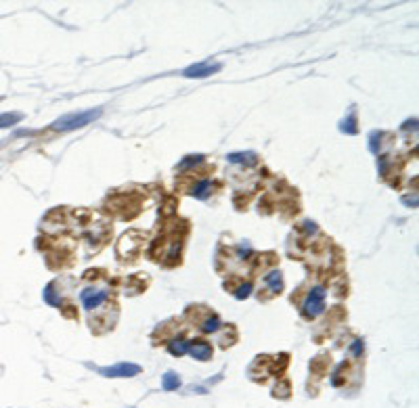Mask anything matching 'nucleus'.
Here are the masks:
<instances>
[{
	"label": "nucleus",
	"mask_w": 419,
	"mask_h": 408,
	"mask_svg": "<svg viewBox=\"0 0 419 408\" xmlns=\"http://www.w3.org/2000/svg\"><path fill=\"white\" fill-rule=\"evenodd\" d=\"M101 116H103V109H101V107L88 109V111H80V114H68V116L59 118L50 128H52V130H59V132H68V130H76V128H82V126H86V124H92V122L99 120Z\"/></svg>",
	"instance_id": "nucleus-1"
},
{
	"label": "nucleus",
	"mask_w": 419,
	"mask_h": 408,
	"mask_svg": "<svg viewBox=\"0 0 419 408\" xmlns=\"http://www.w3.org/2000/svg\"><path fill=\"white\" fill-rule=\"evenodd\" d=\"M325 295L327 291L323 287H312L310 293L306 295V301L302 305V314L306 319H314V316H319L325 308Z\"/></svg>",
	"instance_id": "nucleus-2"
},
{
	"label": "nucleus",
	"mask_w": 419,
	"mask_h": 408,
	"mask_svg": "<svg viewBox=\"0 0 419 408\" xmlns=\"http://www.w3.org/2000/svg\"><path fill=\"white\" fill-rule=\"evenodd\" d=\"M110 291L103 289V287H86L82 293H80V299H82V305L86 310H96L101 303H105V299H108Z\"/></svg>",
	"instance_id": "nucleus-3"
},
{
	"label": "nucleus",
	"mask_w": 419,
	"mask_h": 408,
	"mask_svg": "<svg viewBox=\"0 0 419 408\" xmlns=\"http://www.w3.org/2000/svg\"><path fill=\"white\" fill-rule=\"evenodd\" d=\"M103 377H134L141 373V367L139 365H132V363H120L116 367H103V369H96Z\"/></svg>",
	"instance_id": "nucleus-4"
},
{
	"label": "nucleus",
	"mask_w": 419,
	"mask_h": 408,
	"mask_svg": "<svg viewBox=\"0 0 419 408\" xmlns=\"http://www.w3.org/2000/svg\"><path fill=\"white\" fill-rule=\"evenodd\" d=\"M221 63H197V65H191L185 69V76L187 78H207L216 72H221Z\"/></svg>",
	"instance_id": "nucleus-5"
},
{
	"label": "nucleus",
	"mask_w": 419,
	"mask_h": 408,
	"mask_svg": "<svg viewBox=\"0 0 419 408\" xmlns=\"http://www.w3.org/2000/svg\"><path fill=\"white\" fill-rule=\"evenodd\" d=\"M187 352L193 356L195 361H210V356H212V345L205 343V341H195V343L189 341Z\"/></svg>",
	"instance_id": "nucleus-6"
},
{
	"label": "nucleus",
	"mask_w": 419,
	"mask_h": 408,
	"mask_svg": "<svg viewBox=\"0 0 419 408\" xmlns=\"http://www.w3.org/2000/svg\"><path fill=\"white\" fill-rule=\"evenodd\" d=\"M265 285L273 291V293H281L283 291V277H281V272L279 270H271L267 277H265Z\"/></svg>",
	"instance_id": "nucleus-7"
},
{
	"label": "nucleus",
	"mask_w": 419,
	"mask_h": 408,
	"mask_svg": "<svg viewBox=\"0 0 419 408\" xmlns=\"http://www.w3.org/2000/svg\"><path fill=\"white\" fill-rule=\"evenodd\" d=\"M210 189H212V182H210V180H199L189 193H191L193 197H197V199H205V197L210 195Z\"/></svg>",
	"instance_id": "nucleus-8"
},
{
	"label": "nucleus",
	"mask_w": 419,
	"mask_h": 408,
	"mask_svg": "<svg viewBox=\"0 0 419 408\" xmlns=\"http://www.w3.org/2000/svg\"><path fill=\"white\" fill-rule=\"evenodd\" d=\"M199 329H201L203 333H214V331H218V329H221L218 316H216V314H210L207 319H203V323L199 325Z\"/></svg>",
	"instance_id": "nucleus-9"
},
{
	"label": "nucleus",
	"mask_w": 419,
	"mask_h": 408,
	"mask_svg": "<svg viewBox=\"0 0 419 408\" xmlns=\"http://www.w3.org/2000/svg\"><path fill=\"white\" fill-rule=\"evenodd\" d=\"M187 347H189V341H187V339H183V337L172 339V341L168 343V352H170L172 356H183V354L187 352Z\"/></svg>",
	"instance_id": "nucleus-10"
},
{
	"label": "nucleus",
	"mask_w": 419,
	"mask_h": 408,
	"mask_svg": "<svg viewBox=\"0 0 419 408\" xmlns=\"http://www.w3.org/2000/svg\"><path fill=\"white\" fill-rule=\"evenodd\" d=\"M229 162L231 164H256L258 158L254 155V153H231Z\"/></svg>",
	"instance_id": "nucleus-11"
},
{
	"label": "nucleus",
	"mask_w": 419,
	"mask_h": 408,
	"mask_svg": "<svg viewBox=\"0 0 419 408\" xmlns=\"http://www.w3.org/2000/svg\"><path fill=\"white\" fill-rule=\"evenodd\" d=\"M162 385H164V389L166 391H174V389H178L181 387V377L176 375V373H166L164 375V379H162Z\"/></svg>",
	"instance_id": "nucleus-12"
},
{
	"label": "nucleus",
	"mask_w": 419,
	"mask_h": 408,
	"mask_svg": "<svg viewBox=\"0 0 419 408\" xmlns=\"http://www.w3.org/2000/svg\"><path fill=\"white\" fill-rule=\"evenodd\" d=\"M237 256H239V260H247L252 256V245L247 241L241 243V245H237Z\"/></svg>",
	"instance_id": "nucleus-13"
},
{
	"label": "nucleus",
	"mask_w": 419,
	"mask_h": 408,
	"mask_svg": "<svg viewBox=\"0 0 419 408\" xmlns=\"http://www.w3.org/2000/svg\"><path fill=\"white\" fill-rule=\"evenodd\" d=\"M233 293H235L237 299H245V297L252 293V283H243V285H239Z\"/></svg>",
	"instance_id": "nucleus-14"
},
{
	"label": "nucleus",
	"mask_w": 419,
	"mask_h": 408,
	"mask_svg": "<svg viewBox=\"0 0 419 408\" xmlns=\"http://www.w3.org/2000/svg\"><path fill=\"white\" fill-rule=\"evenodd\" d=\"M21 120V114H11V116H0V128H5V126H11L15 122Z\"/></svg>",
	"instance_id": "nucleus-15"
},
{
	"label": "nucleus",
	"mask_w": 419,
	"mask_h": 408,
	"mask_svg": "<svg viewBox=\"0 0 419 408\" xmlns=\"http://www.w3.org/2000/svg\"><path fill=\"white\" fill-rule=\"evenodd\" d=\"M342 130H344V132H348V134H354V132H356V126H354V114H352V116H348V120H346V122H342Z\"/></svg>",
	"instance_id": "nucleus-16"
},
{
	"label": "nucleus",
	"mask_w": 419,
	"mask_h": 408,
	"mask_svg": "<svg viewBox=\"0 0 419 408\" xmlns=\"http://www.w3.org/2000/svg\"><path fill=\"white\" fill-rule=\"evenodd\" d=\"M201 162H203V158H201V155H191V158H189V160H185V162H183L178 168H181V170H185L187 166H195V164H201Z\"/></svg>",
	"instance_id": "nucleus-17"
},
{
	"label": "nucleus",
	"mask_w": 419,
	"mask_h": 408,
	"mask_svg": "<svg viewBox=\"0 0 419 408\" xmlns=\"http://www.w3.org/2000/svg\"><path fill=\"white\" fill-rule=\"evenodd\" d=\"M360 352H362V341H360V339H356V341H354V345H352V354H354V356H358Z\"/></svg>",
	"instance_id": "nucleus-18"
}]
</instances>
